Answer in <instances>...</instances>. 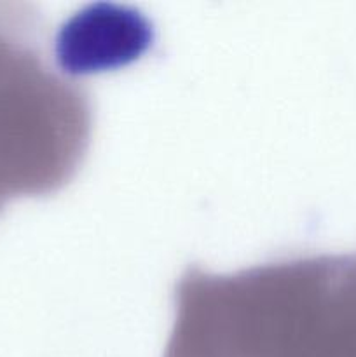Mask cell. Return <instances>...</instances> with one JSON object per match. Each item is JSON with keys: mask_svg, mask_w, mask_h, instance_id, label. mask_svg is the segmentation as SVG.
<instances>
[{"mask_svg": "<svg viewBox=\"0 0 356 357\" xmlns=\"http://www.w3.org/2000/svg\"><path fill=\"white\" fill-rule=\"evenodd\" d=\"M89 124L86 96L42 59L27 14L0 3V211L63 187L86 153Z\"/></svg>", "mask_w": 356, "mask_h": 357, "instance_id": "7a4b0ae2", "label": "cell"}, {"mask_svg": "<svg viewBox=\"0 0 356 357\" xmlns=\"http://www.w3.org/2000/svg\"><path fill=\"white\" fill-rule=\"evenodd\" d=\"M164 357H356V253L188 271Z\"/></svg>", "mask_w": 356, "mask_h": 357, "instance_id": "6da1fadb", "label": "cell"}]
</instances>
